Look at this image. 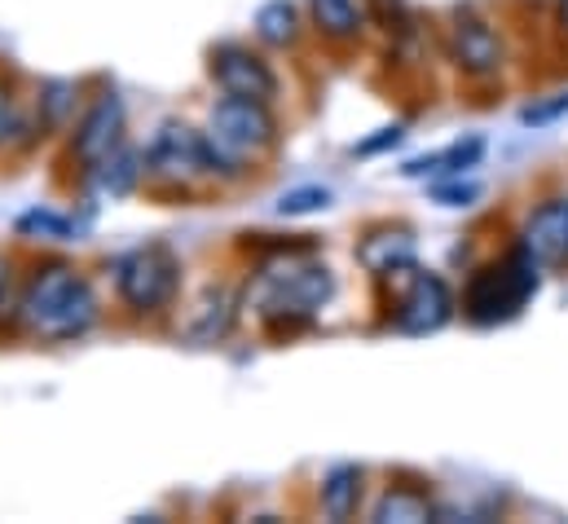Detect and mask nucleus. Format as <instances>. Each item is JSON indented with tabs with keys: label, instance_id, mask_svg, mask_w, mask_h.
I'll list each match as a JSON object with an SVG mask.
<instances>
[{
	"label": "nucleus",
	"instance_id": "1",
	"mask_svg": "<svg viewBox=\"0 0 568 524\" xmlns=\"http://www.w3.org/2000/svg\"><path fill=\"white\" fill-rule=\"evenodd\" d=\"M18 318L40 340H80V335H89L98 326L102 304H98L93 282L75 264L53 261L44 269H36L31 282L22 286Z\"/></svg>",
	"mask_w": 568,
	"mask_h": 524
},
{
	"label": "nucleus",
	"instance_id": "2",
	"mask_svg": "<svg viewBox=\"0 0 568 524\" xmlns=\"http://www.w3.org/2000/svg\"><path fill=\"white\" fill-rule=\"evenodd\" d=\"M308 248H274L278 261L265 264V282H261V313L274 331H291L300 322H308L335 291L331 269L326 264H304L295 261Z\"/></svg>",
	"mask_w": 568,
	"mask_h": 524
},
{
	"label": "nucleus",
	"instance_id": "3",
	"mask_svg": "<svg viewBox=\"0 0 568 524\" xmlns=\"http://www.w3.org/2000/svg\"><path fill=\"white\" fill-rule=\"evenodd\" d=\"M207 145L221 163L225 177L252 168L256 159H265L278 145V120L270 111V102H252V98H221L207 115Z\"/></svg>",
	"mask_w": 568,
	"mask_h": 524
},
{
	"label": "nucleus",
	"instance_id": "4",
	"mask_svg": "<svg viewBox=\"0 0 568 524\" xmlns=\"http://www.w3.org/2000/svg\"><path fill=\"white\" fill-rule=\"evenodd\" d=\"M534 291H538V261L520 248L507 261H494L480 273H471L467 295H463V313L476 326H494V322L516 318L534 300Z\"/></svg>",
	"mask_w": 568,
	"mask_h": 524
},
{
	"label": "nucleus",
	"instance_id": "5",
	"mask_svg": "<svg viewBox=\"0 0 568 524\" xmlns=\"http://www.w3.org/2000/svg\"><path fill=\"white\" fill-rule=\"evenodd\" d=\"M221 172L207 137L190 124H163L154 132V141L145 145V177L154 185H168V190H190L199 181H212ZM225 177V172H221Z\"/></svg>",
	"mask_w": 568,
	"mask_h": 524
},
{
	"label": "nucleus",
	"instance_id": "6",
	"mask_svg": "<svg viewBox=\"0 0 568 524\" xmlns=\"http://www.w3.org/2000/svg\"><path fill=\"white\" fill-rule=\"evenodd\" d=\"M176 282H181V264L159 243L133 248V252H124L115 261V295L138 318H150V313L168 309L176 300Z\"/></svg>",
	"mask_w": 568,
	"mask_h": 524
},
{
	"label": "nucleus",
	"instance_id": "7",
	"mask_svg": "<svg viewBox=\"0 0 568 524\" xmlns=\"http://www.w3.org/2000/svg\"><path fill=\"white\" fill-rule=\"evenodd\" d=\"M397 278H402V295L393 300V326L406 331V335L440 331L449 322V313H454L449 286L436 273H419L415 264L397 269Z\"/></svg>",
	"mask_w": 568,
	"mask_h": 524
},
{
	"label": "nucleus",
	"instance_id": "8",
	"mask_svg": "<svg viewBox=\"0 0 568 524\" xmlns=\"http://www.w3.org/2000/svg\"><path fill=\"white\" fill-rule=\"evenodd\" d=\"M212 80L230 93V98H252V102H274L278 98V75L274 67L252 53L247 44H216L212 62H207Z\"/></svg>",
	"mask_w": 568,
	"mask_h": 524
},
{
	"label": "nucleus",
	"instance_id": "9",
	"mask_svg": "<svg viewBox=\"0 0 568 524\" xmlns=\"http://www.w3.org/2000/svg\"><path fill=\"white\" fill-rule=\"evenodd\" d=\"M115 145H124V102L115 93H98L93 107L84 111V120L75 124L71 154L93 172Z\"/></svg>",
	"mask_w": 568,
	"mask_h": 524
},
{
	"label": "nucleus",
	"instance_id": "10",
	"mask_svg": "<svg viewBox=\"0 0 568 524\" xmlns=\"http://www.w3.org/2000/svg\"><path fill=\"white\" fill-rule=\"evenodd\" d=\"M449 58L467 71V75H494L503 67V44L494 36V27L476 13H458L449 27Z\"/></svg>",
	"mask_w": 568,
	"mask_h": 524
},
{
	"label": "nucleus",
	"instance_id": "11",
	"mask_svg": "<svg viewBox=\"0 0 568 524\" xmlns=\"http://www.w3.org/2000/svg\"><path fill=\"white\" fill-rule=\"evenodd\" d=\"M538 264H565L568 261V203L551 199L542 203L529 225H525V243H520Z\"/></svg>",
	"mask_w": 568,
	"mask_h": 524
},
{
	"label": "nucleus",
	"instance_id": "12",
	"mask_svg": "<svg viewBox=\"0 0 568 524\" xmlns=\"http://www.w3.org/2000/svg\"><path fill=\"white\" fill-rule=\"evenodd\" d=\"M234 318H239V300H234V291H225V286H207V291L199 295V304L190 309L181 335H185L190 344H216V340L230 335Z\"/></svg>",
	"mask_w": 568,
	"mask_h": 524
},
{
	"label": "nucleus",
	"instance_id": "13",
	"mask_svg": "<svg viewBox=\"0 0 568 524\" xmlns=\"http://www.w3.org/2000/svg\"><path fill=\"white\" fill-rule=\"evenodd\" d=\"M357 261L366 264L371 273L388 278V273H397V269L415 264V239H410V230H379V234L362 239Z\"/></svg>",
	"mask_w": 568,
	"mask_h": 524
},
{
	"label": "nucleus",
	"instance_id": "14",
	"mask_svg": "<svg viewBox=\"0 0 568 524\" xmlns=\"http://www.w3.org/2000/svg\"><path fill=\"white\" fill-rule=\"evenodd\" d=\"M357 503H362V467L353 463H339L322 476V512L331 521H348L357 516Z\"/></svg>",
	"mask_w": 568,
	"mask_h": 524
},
{
	"label": "nucleus",
	"instance_id": "15",
	"mask_svg": "<svg viewBox=\"0 0 568 524\" xmlns=\"http://www.w3.org/2000/svg\"><path fill=\"white\" fill-rule=\"evenodd\" d=\"M308 13H313V27L335 44H348L362 36V9L353 0H308Z\"/></svg>",
	"mask_w": 568,
	"mask_h": 524
},
{
	"label": "nucleus",
	"instance_id": "16",
	"mask_svg": "<svg viewBox=\"0 0 568 524\" xmlns=\"http://www.w3.org/2000/svg\"><path fill=\"white\" fill-rule=\"evenodd\" d=\"M145 172V159L133 150V145H115L98 168H93V177H98V185L106 190V194H129V190H138V181H142Z\"/></svg>",
	"mask_w": 568,
	"mask_h": 524
},
{
	"label": "nucleus",
	"instance_id": "17",
	"mask_svg": "<svg viewBox=\"0 0 568 524\" xmlns=\"http://www.w3.org/2000/svg\"><path fill=\"white\" fill-rule=\"evenodd\" d=\"M256 36H261L265 44H274V49L295 44V40H300V13H295V4H291V0H270V4H261V13H256Z\"/></svg>",
	"mask_w": 568,
	"mask_h": 524
},
{
	"label": "nucleus",
	"instance_id": "18",
	"mask_svg": "<svg viewBox=\"0 0 568 524\" xmlns=\"http://www.w3.org/2000/svg\"><path fill=\"white\" fill-rule=\"evenodd\" d=\"M371 521L375 524H415V521H432V503H427L424 494H410V490H388L379 503H375V512H371Z\"/></svg>",
	"mask_w": 568,
	"mask_h": 524
},
{
	"label": "nucleus",
	"instance_id": "19",
	"mask_svg": "<svg viewBox=\"0 0 568 524\" xmlns=\"http://www.w3.org/2000/svg\"><path fill=\"white\" fill-rule=\"evenodd\" d=\"M485 154V141L480 137H471L467 145L458 141V145H449L445 154H432V159H415L410 168H406V177H427V172H463V168H471L476 159Z\"/></svg>",
	"mask_w": 568,
	"mask_h": 524
},
{
	"label": "nucleus",
	"instance_id": "20",
	"mask_svg": "<svg viewBox=\"0 0 568 524\" xmlns=\"http://www.w3.org/2000/svg\"><path fill=\"white\" fill-rule=\"evenodd\" d=\"M13 230H18L22 239H71V221H67V216H53V212H44V208L22 212V216L13 221Z\"/></svg>",
	"mask_w": 568,
	"mask_h": 524
},
{
	"label": "nucleus",
	"instance_id": "21",
	"mask_svg": "<svg viewBox=\"0 0 568 524\" xmlns=\"http://www.w3.org/2000/svg\"><path fill=\"white\" fill-rule=\"evenodd\" d=\"M322 208H331V190H322V185H300V190H286L278 199L283 216H308V212H322Z\"/></svg>",
	"mask_w": 568,
	"mask_h": 524
},
{
	"label": "nucleus",
	"instance_id": "22",
	"mask_svg": "<svg viewBox=\"0 0 568 524\" xmlns=\"http://www.w3.org/2000/svg\"><path fill=\"white\" fill-rule=\"evenodd\" d=\"M71 93H75L71 84H44L40 111H44V120H49V124H62V120H67V111L75 107V98H71Z\"/></svg>",
	"mask_w": 568,
	"mask_h": 524
},
{
	"label": "nucleus",
	"instance_id": "23",
	"mask_svg": "<svg viewBox=\"0 0 568 524\" xmlns=\"http://www.w3.org/2000/svg\"><path fill=\"white\" fill-rule=\"evenodd\" d=\"M560 115H568V93L551 98V102H538V107H529V111H525L520 120H525V124H538V129H542V124H556Z\"/></svg>",
	"mask_w": 568,
	"mask_h": 524
},
{
	"label": "nucleus",
	"instance_id": "24",
	"mask_svg": "<svg viewBox=\"0 0 568 524\" xmlns=\"http://www.w3.org/2000/svg\"><path fill=\"white\" fill-rule=\"evenodd\" d=\"M476 194H480V185H440L436 190V203H445V208H471Z\"/></svg>",
	"mask_w": 568,
	"mask_h": 524
},
{
	"label": "nucleus",
	"instance_id": "25",
	"mask_svg": "<svg viewBox=\"0 0 568 524\" xmlns=\"http://www.w3.org/2000/svg\"><path fill=\"white\" fill-rule=\"evenodd\" d=\"M397 141H402V129L393 124V129H379V137H371V141H362V145H357V154H379L384 145H397Z\"/></svg>",
	"mask_w": 568,
	"mask_h": 524
},
{
	"label": "nucleus",
	"instance_id": "26",
	"mask_svg": "<svg viewBox=\"0 0 568 524\" xmlns=\"http://www.w3.org/2000/svg\"><path fill=\"white\" fill-rule=\"evenodd\" d=\"M9 132H13V93H9V84L0 80V145H4Z\"/></svg>",
	"mask_w": 568,
	"mask_h": 524
},
{
	"label": "nucleus",
	"instance_id": "27",
	"mask_svg": "<svg viewBox=\"0 0 568 524\" xmlns=\"http://www.w3.org/2000/svg\"><path fill=\"white\" fill-rule=\"evenodd\" d=\"M4 286H9V264L0 261V304H4Z\"/></svg>",
	"mask_w": 568,
	"mask_h": 524
},
{
	"label": "nucleus",
	"instance_id": "28",
	"mask_svg": "<svg viewBox=\"0 0 568 524\" xmlns=\"http://www.w3.org/2000/svg\"><path fill=\"white\" fill-rule=\"evenodd\" d=\"M560 18H565V27H568V0H560Z\"/></svg>",
	"mask_w": 568,
	"mask_h": 524
}]
</instances>
